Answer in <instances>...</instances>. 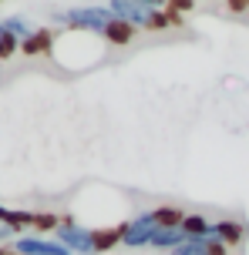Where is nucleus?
<instances>
[{
    "label": "nucleus",
    "instance_id": "9",
    "mask_svg": "<svg viewBox=\"0 0 249 255\" xmlns=\"http://www.w3.org/2000/svg\"><path fill=\"white\" fill-rule=\"evenodd\" d=\"M54 47V30H47V27H37L30 37L20 44V51L27 54V57H37V54H47Z\"/></svg>",
    "mask_w": 249,
    "mask_h": 255
},
{
    "label": "nucleus",
    "instance_id": "3",
    "mask_svg": "<svg viewBox=\"0 0 249 255\" xmlns=\"http://www.w3.org/2000/svg\"><path fill=\"white\" fill-rule=\"evenodd\" d=\"M54 239L64 245L71 255H98V229L81 225L71 215L61 218V225L54 229Z\"/></svg>",
    "mask_w": 249,
    "mask_h": 255
},
{
    "label": "nucleus",
    "instance_id": "1",
    "mask_svg": "<svg viewBox=\"0 0 249 255\" xmlns=\"http://www.w3.org/2000/svg\"><path fill=\"white\" fill-rule=\"evenodd\" d=\"M111 13L125 20L131 30H165V27L179 24L175 10L158 7L155 0H108Z\"/></svg>",
    "mask_w": 249,
    "mask_h": 255
},
{
    "label": "nucleus",
    "instance_id": "11",
    "mask_svg": "<svg viewBox=\"0 0 249 255\" xmlns=\"http://www.w3.org/2000/svg\"><path fill=\"white\" fill-rule=\"evenodd\" d=\"M182 232L189 235V239H202V235H209V232H212V218L202 215V212H185Z\"/></svg>",
    "mask_w": 249,
    "mask_h": 255
},
{
    "label": "nucleus",
    "instance_id": "7",
    "mask_svg": "<svg viewBox=\"0 0 249 255\" xmlns=\"http://www.w3.org/2000/svg\"><path fill=\"white\" fill-rule=\"evenodd\" d=\"M209 235H216L219 242H226L229 249H233V245H239L243 239H246V225H243L239 218H212Z\"/></svg>",
    "mask_w": 249,
    "mask_h": 255
},
{
    "label": "nucleus",
    "instance_id": "14",
    "mask_svg": "<svg viewBox=\"0 0 249 255\" xmlns=\"http://www.w3.org/2000/svg\"><path fill=\"white\" fill-rule=\"evenodd\" d=\"M13 239H17V232H13L10 225H3V222H0V245H3V242L13 245Z\"/></svg>",
    "mask_w": 249,
    "mask_h": 255
},
{
    "label": "nucleus",
    "instance_id": "15",
    "mask_svg": "<svg viewBox=\"0 0 249 255\" xmlns=\"http://www.w3.org/2000/svg\"><path fill=\"white\" fill-rule=\"evenodd\" d=\"M3 37H7V30H3V20H0V40H3Z\"/></svg>",
    "mask_w": 249,
    "mask_h": 255
},
{
    "label": "nucleus",
    "instance_id": "4",
    "mask_svg": "<svg viewBox=\"0 0 249 255\" xmlns=\"http://www.w3.org/2000/svg\"><path fill=\"white\" fill-rule=\"evenodd\" d=\"M158 229H162V225H158L155 208L135 212L131 218L121 222V249H152V239H155Z\"/></svg>",
    "mask_w": 249,
    "mask_h": 255
},
{
    "label": "nucleus",
    "instance_id": "6",
    "mask_svg": "<svg viewBox=\"0 0 249 255\" xmlns=\"http://www.w3.org/2000/svg\"><path fill=\"white\" fill-rule=\"evenodd\" d=\"M169 255H229V245L219 242L216 235H202V239H185Z\"/></svg>",
    "mask_w": 249,
    "mask_h": 255
},
{
    "label": "nucleus",
    "instance_id": "13",
    "mask_svg": "<svg viewBox=\"0 0 249 255\" xmlns=\"http://www.w3.org/2000/svg\"><path fill=\"white\" fill-rule=\"evenodd\" d=\"M131 37H135V30H131L125 20H118V17H115V24L108 27V34H105V40H108V44H115V47H125V44H131Z\"/></svg>",
    "mask_w": 249,
    "mask_h": 255
},
{
    "label": "nucleus",
    "instance_id": "16",
    "mask_svg": "<svg viewBox=\"0 0 249 255\" xmlns=\"http://www.w3.org/2000/svg\"><path fill=\"white\" fill-rule=\"evenodd\" d=\"M243 3H246V0H236V7H243Z\"/></svg>",
    "mask_w": 249,
    "mask_h": 255
},
{
    "label": "nucleus",
    "instance_id": "10",
    "mask_svg": "<svg viewBox=\"0 0 249 255\" xmlns=\"http://www.w3.org/2000/svg\"><path fill=\"white\" fill-rule=\"evenodd\" d=\"M185 239H189V235L182 232V225H172V229H158V232H155V239H152V249H155V252H165V255H169L172 249H179Z\"/></svg>",
    "mask_w": 249,
    "mask_h": 255
},
{
    "label": "nucleus",
    "instance_id": "8",
    "mask_svg": "<svg viewBox=\"0 0 249 255\" xmlns=\"http://www.w3.org/2000/svg\"><path fill=\"white\" fill-rule=\"evenodd\" d=\"M0 222L10 225V229L20 235L24 229H34V225H37V212H24V208H7V205H0Z\"/></svg>",
    "mask_w": 249,
    "mask_h": 255
},
{
    "label": "nucleus",
    "instance_id": "5",
    "mask_svg": "<svg viewBox=\"0 0 249 255\" xmlns=\"http://www.w3.org/2000/svg\"><path fill=\"white\" fill-rule=\"evenodd\" d=\"M13 255H71L57 239H47V235H17L10 245Z\"/></svg>",
    "mask_w": 249,
    "mask_h": 255
},
{
    "label": "nucleus",
    "instance_id": "2",
    "mask_svg": "<svg viewBox=\"0 0 249 255\" xmlns=\"http://www.w3.org/2000/svg\"><path fill=\"white\" fill-rule=\"evenodd\" d=\"M51 20L57 27H67V30H81V34L105 37L108 27L115 24V13H111V7H108V3H81V7L57 10Z\"/></svg>",
    "mask_w": 249,
    "mask_h": 255
},
{
    "label": "nucleus",
    "instance_id": "12",
    "mask_svg": "<svg viewBox=\"0 0 249 255\" xmlns=\"http://www.w3.org/2000/svg\"><path fill=\"white\" fill-rule=\"evenodd\" d=\"M3 30H7L10 37H17L20 44H24V40L30 37V34H34L37 27H30V20H27V17H20V13H13V17H3Z\"/></svg>",
    "mask_w": 249,
    "mask_h": 255
}]
</instances>
